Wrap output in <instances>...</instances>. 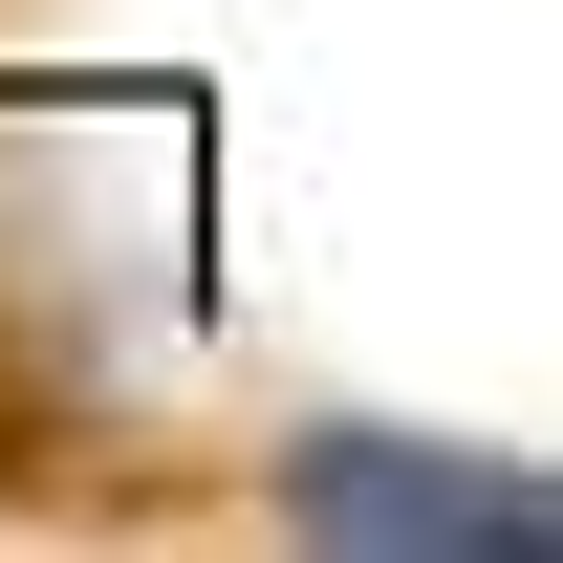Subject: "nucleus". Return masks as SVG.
I'll return each mask as SVG.
<instances>
[{
    "mask_svg": "<svg viewBox=\"0 0 563 563\" xmlns=\"http://www.w3.org/2000/svg\"><path fill=\"white\" fill-rule=\"evenodd\" d=\"M282 542H325V563H542L563 498L520 455H455V433H303L282 455Z\"/></svg>",
    "mask_w": 563,
    "mask_h": 563,
    "instance_id": "1",
    "label": "nucleus"
}]
</instances>
